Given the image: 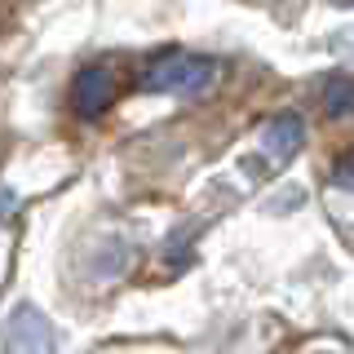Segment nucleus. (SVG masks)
<instances>
[{
    "label": "nucleus",
    "instance_id": "1",
    "mask_svg": "<svg viewBox=\"0 0 354 354\" xmlns=\"http://www.w3.org/2000/svg\"><path fill=\"white\" fill-rule=\"evenodd\" d=\"M213 80H217V62L199 58V53H186V49L160 53V58H151V66L142 71V88H147V93H177V97L208 93Z\"/></svg>",
    "mask_w": 354,
    "mask_h": 354
},
{
    "label": "nucleus",
    "instance_id": "2",
    "mask_svg": "<svg viewBox=\"0 0 354 354\" xmlns=\"http://www.w3.org/2000/svg\"><path fill=\"white\" fill-rule=\"evenodd\" d=\"M5 354H58L53 328L36 306H18L5 324Z\"/></svg>",
    "mask_w": 354,
    "mask_h": 354
},
{
    "label": "nucleus",
    "instance_id": "3",
    "mask_svg": "<svg viewBox=\"0 0 354 354\" xmlns=\"http://www.w3.org/2000/svg\"><path fill=\"white\" fill-rule=\"evenodd\" d=\"M111 102H115V75H111L106 66H84L71 84V111L84 115V120H93V115H102Z\"/></svg>",
    "mask_w": 354,
    "mask_h": 354
},
{
    "label": "nucleus",
    "instance_id": "4",
    "mask_svg": "<svg viewBox=\"0 0 354 354\" xmlns=\"http://www.w3.org/2000/svg\"><path fill=\"white\" fill-rule=\"evenodd\" d=\"M301 142H306L301 115H274L270 124L261 129V151H266V160H270V169H279V164L292 160V155L301 151Z\"/></svg>",
    "mask_w": 354,
    "mask_h": 354
},
{
    "label": "nucleus",
    "instance_id": "5",
    "mask_svg": "<svg viewBox=\"0 0 354 354\" xmlns=\"http://www.w3.org/2000/svg\"><path fill=\"white\" fill-rule=\"evenodd\" d=\"M324 111L332 120L354 115V75H332L324 84Z\"/></svg>",
    "mask_w": 354,
    "mask_h": 354
},
{
    "label": "nucleus",
    "instance_id": "6",
    "mask_svg": "<svg viewBox=\"0 0 354 354\" xmlns=\"http://www.w3.org/2000/svg\"><path fill=\"white\" fill-rule=\"evenodd\" d=\"M332 186H337V191H354V155L337 164V173H332Z\"/></svg>",
    "mask_w": 354,
    "mask_h": 354
},
{
    "label": "nucleus",
    "instance_id": "7",
    "mask_svg": "<svg viewBox=\"0 0 354 354\" xmlns=\"http://www.w3.org/2000/svg\"><path fill=\"white\" fill-rule=\"evenodd\" d=\"M18 208V195L9 191V186H0V221H9V213Z\"/></svg>",
    "mask_w": 354,
    "mask_h": 354
},
{
    "label": "nucleus",
    "instance_id": "8",
    "mask_svg": "<svg viewBox=\"0 0 354 354\" xmlns=\"http://www.w3.org/2000/svg\"><path fill=\"white\" fill-rule=\"evenodd\" d=\"M337 5H354V0H337Z\"/></svg>",
    "mask_w": 354,
    "mask_h": 354
}]
</instances>
